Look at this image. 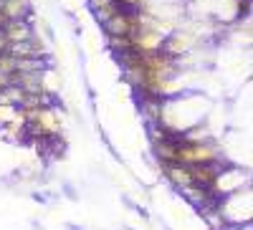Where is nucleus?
<instances>
[{
	"mask_svg": "<svg viewBox=\"0 0 253 230\" xmlns=\"http://www.w3.org/2000/svg\"><path fill=\"white\" fill-rule=\"evenodd\" d=\"M225 159L220 147L213 139H203V142H185L177 137L175 142V164H208V162H220Z\"/></svg>",
	"mask_w": 253,
	"mask_h": 230,
	"instance_id": "nucleus-1",
	"label": "nucleus"
},
{
	"mask_svg": "<svg viewBox=\"0 0 253 230\" xmlns=\"http://www.w3.org/2000/svg\"><path fill=\"white\" fill-rule=\"evenodd\" d=\"M225 167V159L220 162H208V164H190L187 172H190V185L200 187V190H210V185L215 182L218 172Z\"/></svg>",
	"mask_w": 253,
	"mask_h": 230,
	"instance_id": "nucleus-2",
	"label": "nucleus"
},
{
	"mask_svg": "<svg viewBox=\"0 0 253 230\" xmlns=\"http://www.w3.org/2000/svg\"><path fill=\"white\" fill-rule=\"evenodd\" d=\"M0 31H3V36L8 38V46L33 38V26H31V20H5V26L0 28Z\"/></svg>",
	"mask_w": 253,
	"mask_h": 230,
	"instance_id": "nucleus-3",
	"label": "nucleus"
},
{
	"mask_svg": "<svg viewBox=\"0 0 253 230\" xmlns=\"http://www.w3.org/2000/svg\"><path fill=\"white\" fill-rule=\"evenodd\" d=\"M162 167V175L167 177V182H170L172 187H177V190H185V187H193L190 185V172L185 164H160Z\"/></svg>",
	"mask_w": 253,
	"mask_h": 230,
	"instance_id": "nucleus-4",
	"label": "nucleus"
},
{
	"mask_svg": "<svg viewBox=\"0 0 253 230\" xmlns=\"http://www.w3.org/2000/svg\"><path fill=\"white\" fill-rule=\"evenodd\" d=\"M0 13L5 20H31V0H5Z\"/></svg>",
	"mask_w": 253,
	"mask_h": 230,
	"instance_id": "nucleus-5",
	"label": "nucleus"
},
{
	"mask_svg": "<svg viewBox=\"0 0 253 230\" xmlns=\"http://www.w3.org/2000/svg\"><path fill=\"white\" fill-rule=\"evenodd\" d=\"M23 94L18 86H8L0 91V104H8V107H20V101H23Z\"/></svg>",
	"mask_w": 253,
	"mask_h": 230,
	"instance_id": "nucleus-6",
	"label": "nucleus"
},
{
	"mask_svg": "<svg viewBox=\"0 0 253 230\" xmlns=\"http://www.w3.org/2000/svg\"><path fill=\"white\" fill-rule=\"evenodd\" d=\"M18 114V107H8V104H0V129L8 127V124L15 119Z\"/></svg>",
	"mask_w": 253,
	"mask_h": 230,
	"instance_id": "nucleus-7",
	"label": "nucleus"
},
{
	"mask_svg": "<svg viewBox=\"0 0 253 230\" xmlns=\"http://www.w3.org/2000/svg\"><path fill=\"white\" fill-rule=\"evenodd\" d=\"M117 5L124 10H142L147 5V0H117Z\"/></svg>",
	"mask_w": 253,
	"mask_h": 230,
	"instance_id": "nucleus-8",
	"label": "nucleus"
},
{
	"mask_svg": "<svg viewBox=\"0 0 253 230\" xmlns=\"http://www.w3.org/2000/svg\"><path fill=\"white\" fill-rule=\"evenodd\" d=\"M61 190H63V197H66V200H79V192H76V185L74 182H63L61 185Z\"/></svg>",
	"mask_w": 253,
	"mask_h": 230,
	"instance_id": "nucleus-9",
	"label": "nucleus"
},
{
	"mask_svg": "<svg viewBox=\"0 0 253 230\" xmlns=\"http://www.w3.org/2000/svg\"><path fill=\"white\" fill-rule=\"evenodd\" d=\"M13 86V74H0V91Z\"/></svg>",
	"mask_w": 253,
	"mask_h": 230,
	"instance_id": "nucleus-10",
	"label": "nucleus"
},
{
	"mask_svg": "<svg viewBox=\"0 0 253 230\" xmlns=\"http://www.w3.org/2000/svg\"><path fill=\"white\" fill-rule=\"evenodd\" d=\"M33 200L41 202V205H46V202H48V195H43V192H33Z\"/></svg>",
	"mask_w": 253,
	"mask_h": 230,
	"instance_id": "nucleus-11",
	"label": "nucleus"
},
{
	"mask_svg": "<svg viewBox=\"0 0 253 230\" xmlns=\"http://www.w3.org/2000/svg\"><path fill=\"white\" fill-rule=\"evenodd\" d=\"M8 51V38L3 36V31H0V53H5Z\"/></svg>",
	"mask_w": 253,
	"mask_h": 230,
	"instance_id": "nucleus-12",
	"label": "nucleus"
},
{
	"mask_svg": "<svg viewBox=\"0 0 253 230\" xmlns=\"http://www.w3.org/2000/svg\"><path fill=\"white\" fill-rule=\"evenodd\" d=\"M66 230H84V228L76 225V223H66Z\"/></svg>",
	"mask_w": 253,
	"mask_h": 230,
	"instance_id": "nucleus-13",
	"label": "nucleus"
},
{
	"mask_svg": "<svg viewBox=\"0 0 253 230\" xmlns=\"http://www.w3.org/2000/svg\"><path fill=\"white\" fill-rule=\"evenodd\" d=\"M3 26H5V15H3V13H0V28H3Z\"/></svg>",
	"mask_w": 253,
	"mask_h": 230,
	"instance_id": "nucleus-14",
	"label": "nucleus"
}]
</instances>
